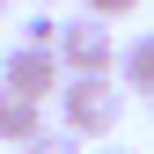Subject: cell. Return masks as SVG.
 Instances as JSON below:
<instances>
[{
	"label": "cell",
	"mask_w": 154,
	"mask_h": 154,
	"mask_svg": "<svg viewBox=\"0 0 154 154\" xmlns=\"http://www.w3.org/2000/svg\"><path fill=\"white\" fill-rule=\"evenodd\" d=\"M125 118V88L118 81H66L59 88V125L73 140H110Z\"/></svg>",
	"instance_id": "obj_2"
},
{
	"label": "cell",
	"mask_w": 154,
	"mask_h": 154,
	"mask_svg": "<svg viewBox=\"0 0 154 154\" xmlns=\"http://www.w3.org/2000/svg\"><path fill=\"white\" fill-rule=\"evenodd\" d=\"M22 154H88V140H73L66 125H44V132H37V140L22 147Z\"/></svg>",
	"instance_id": "obj_6"
},
{
	"label": "cell",
	"mask_w": 154,
	"mask_h": 154,
	"mask_svg": "<svg viewBox=\"0 0 154 154\" xmlns=\"http://www.w3.org/2000/svg\"><path fill=\"white\" fill-rule=\"evenodd\" d=\"M132 8H140V0H81V15H95V22H125Z\"/></svg>",
	"instance_id": "obj_8"
},
{
	"label": "cell",
	"mask_w": 154,
	"mask_h": 154,
	"mask_svg": "<svg viewBox=\"0 0 154 154\" xmlns=\"http://www.w3.org/2000/svg\"><path fill=\"white\" fill-rule=\"evenodd\" d=\"M147 110H154V103H147Z\"/></svg>",
	"instance_id": "obj_11"
},
{
	"label": "cell",
	"mask_w": 154,
	"mask_h": 154,
	"mask_svg": "<svg viewBox=\"0 0 154 154\" xmlns=\"http://www.w3.org/2000/svg\"><path fill=\"white\" fill-rule=\"evenodd\" d=\"M118 37H110V22H95V15H73V22H59V66L66 81H118Z\"/></svg>",
	"instance_id": "obj_1"
},
{
	"label": "cell",
	"mask_w": 154,
	"mask_h": 154,
	"mask_svg": "<svg viewBox=\"0 0 154 154\" xmlns=\"http://www.w3.org/2000/svg\"><path fill=\"white\" fill-rule=\"evenodd\" d=\"M8 8H15V0H0V15H8Z\"/></svg>",
	"instance_id": "obj_10"
},
{
	"label": "cell",
	"mask_w": 154,
	"mask_h": 154,
	"mask_svg": "<svg viewBox=\"0 0 154 154\" xmlns=\"http://www.w3.org/2000/svg\"><path fill=\"white\" fill-rule=\"evenodd\" d=\"M22 44H37V51H59V22H51V15H29V22H22Z\"/></svg>",
	"instance_id": "obj_7"
},
{
	"label": "cell",
	"mask_w": 154,
	"mask_h": 154,
	"mask_svg": "<svg viewBox=\"0 0 154 154\" xmlns=\"http://www.w3.org/2000/svg\"><path fill=\"white\" fill-rule=\"evenodd\" d=\"M37 132H44V103H29V95L0 88V140H8V147H29Z\"/></svg>",
	"instance_id": "obj_4"
},
{
	"label": "cell",
	"mask_w": 154,
	"mask_h": 154,
	"mask_svg": "<svg viewBox=\"0 0 154 154\" xmlns=\"http://www.w3.org/2000/svg\"><path fill=\"white\" fill-rule=\"evenodd\" d=\"M0 88H15V95H29V103H44V95L66 88V66H59V51L8 44V51H0Z\"/></svg>",
	"instance_id": "obj_3"
},
{
	"label": "cell",
	"mask_w": 154,
	"mask_h": 154,
	"mask_svg": "<svg viewBox=\"0 0 154 154\" xmlns=\"http://www.w3.org/2000/svg\"><path fill=\"white\" fill-rule=\"evenodd\" d=\"M118 88H132V95L154 103V37H132L118 51Z\"/></svg>",
	"instance_id": "obj_5"
},
{
	"label": "cell",
	"mask_w": 154,
	"mask_h": 154,
	"mask_svg": "<svg viewBox=\"0 0 154 154\" xmlns=\"http://www.w3.org/2000/svg\"><path fill=\"white\" fill-rule=\"evenodd\" d=\"M103 154H132V147H103Z\"/></svg>",
	"instance_id": "obj_9"
}]
</instances>
